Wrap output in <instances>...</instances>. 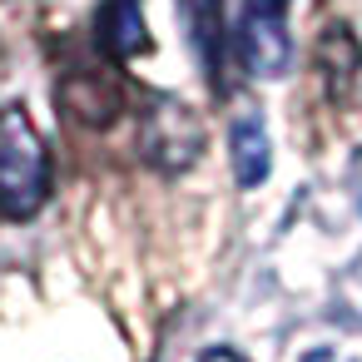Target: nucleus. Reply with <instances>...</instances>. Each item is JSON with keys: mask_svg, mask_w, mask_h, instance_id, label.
Listing matches in <instances>:
<instances>
[{"mask_svg": "<svg viewBox=\"0 0 362 362\" xmlns=\"http://www.w3.org/2000/svg\"><path fill=\"white\" fill-rule=\"evenodd\" d=\"M50 194V149L25 110H0V218H30Z\"/></svg>", "mask_w": 362, "mask_h": 362, "instance_id": "obj_1", "label": "nucleus"}, {"mask_svg": "<svg viewBox=\"0 0 362 362\" xmlns=\"http://www.w3.org/2000/svg\"><path fill=\"white\" fill-rule=\"evenodd\" d=\"M204 149V129L194 119L189 105L164 100L149 119H144V159L154 169H189Z\"/></svg>", "mask_w": 362, "mask_h": 362, "instance_id": "obj_2", "label": "nucleus"}, {"mask_svg": "<svg viewBox=\"0 0 362 362\" xmlns=\"http://www.w3.org/2000/svg\"><path fill=\"white\" fill-rule=\"evenodd\" d=\"M95 40L110 60H134L149 50V25H144V6L139 0H100L95 16Z\"/></svg>", "mask_w": 362, "mask_h": 362, "instance_id": "obj_3", "label": "nucleus"}, {"mask_svg": "<svg viewBox=\"0 0 362 362\" xmlns=\"http://www.w3.org/2000/svg\"><path fill=\"white\" fill-rule=\"evenodd\" d=\"M233 50L238 60L258 75V80H278L288 70V21H243L238 16V35H233Z\"/></svg>", "mask_w": 362, "mask_h": 362, "instance_id": "obj_4", "label": "nucleus"}, {"mask_svg": "<svg viewBox=\"0 0 362 362\" xmlns=\"http://www.w3.org/2000/svg\"><path fill=\"white\" fill-rule=\"evenodd\" d=\"M228 154H233V179L243 189H258L268 179V164H273V149H268V129L258 115H238L233 129H228Z\"/></svg>", "mask_w": 362, "mask_h": 362, "instance_id": "obj_5", "label": "nucleus"}, {"mask_svg": "<svg viewBox=\"0 0 362 362\" xmlns=\"http://www.w3.org/2000/svg\"><path fill=\"white\" fill-rule=\"evenodd\" d=\"M184 21H189L199 65L209 70L214 90H223V16H218V0H184Z\"/></svg>", "mask_w": 362, "mask_h": 362, "instance_id": "obj_6", "label": "nucleus"}, {"mask_svg": "<svg viewBox=\"0 0 362 362\" xmlns=\"http://www.w3.org/2000/svg\"><path fill=\"white\" fill-rule=\"evenodd\" d=\"M243 21H288V0H243Z\"/></svg>", "mask_w": 362, "mask_h": 362, "instance_id": "obj_7", "label": "nucleus"}, {"mask_svg": "<svg viewBox=\"0 0 362 362\" xmlns=\"http://www.w3.org/2000/svg\"><path fill=\"white\" fill-rule=\"evenodd\" d=\"M199 362H243V357L228 352V347H209V352H199Z\"/></svg>", "mask_w": 362, "mask_h": 362, "instance_id": "obj_8", "label": "nucleus"}]
</instances>
